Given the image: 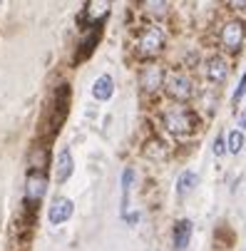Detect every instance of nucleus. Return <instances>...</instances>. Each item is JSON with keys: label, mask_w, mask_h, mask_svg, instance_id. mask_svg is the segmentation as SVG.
Masks as SVG:
<instances>
[{"label": "nucleus", "mask_w": 246, "mask_h": 251, "mask_svg": "<svg viewBox=\"0 0 246 251\" xmlns=\"http://www.w3.org/2000/svg\"><path fill=\"white\" fill-rule=\"evenodd\" d=\"M169 43V32L164 27V23L157 20H145L132 35V52L137 60L149 62V60H159L162 52L167 50Z\"/></svg>", "instance_id": "f257e3e1"}, {"label": "nucleus", "mask_w": 246, "mask_h": 251, "mask_svg": "<svg viewBox=\"0 0 246 251\" xmlns=\"http://www.w3.org/2000/svg\"><path fill=\"white\" fill-rule=\"evenodd\" d=\"M214 40L219 52L239 55L246 45V20L234 13H224L214 27Z\"/></svg>", "instance_id": "f03ea898"}, {"label": "nucleus", "mask_w": 246, "mask_h": 251, "mask_svg": "<svg viewBox=\"0 0 246 251\" xmlns=\"http://www.w3.org/2000/svg\"><path fill=\"white\" fill-rule=\"evenodd\" d=\"M159 122H162V129L177 139H184V137H192L197 129H199V117L192 107L187 104H179V102H172L169 107H164L162 115H159Z\"/></svg>", "instance_id": "7ed1b4c3"}, {"label": "nucleus", "mask_w": 246, "mask_h": 251, "mask_svg": "<svg viewBox=\"0 0 246 251\" xmlns=\"http://www.w3.org/2000/svg\"><path fill=\"white\" fill-rule=\"evenodd\" d=\"M164 95L172 102H179V104H189L197 100L199 95V85L194 80L192 73L182 67H169L167 70V77H164Z\"/></svg>", "instance_id": "20e7f679"}, {"label": "nucleus", "mask_w": 246, "mask_h": 251, "mask_svg": "<svg viewBox=\"0 0 246 251\" xmlns=\"http://www.w3.org/2000/svg\"><path fill=\"white\" fill-rule=\"evenodd\" d=\"M199 67H201L204 80H206L209 85L219 87V85H224V82L229 80V75H231V55H226V52H212L209 57L201 60Z\"/></svg>", "instance_id": "39448f33"}, {"label": "nucleus", "mask_w": 246, "mask_h": 251, "mask_svg": "<svg viewBox=\"0 0 246 251\" xmlns=\"http://www.w3.org/2000/svg\"><path fill=\"white\" fill-rule=\"evenodd\" d=\"M164 77H167V67H162L157 60L142 62V67H139V87L147 95H154L159 90L164 92Z\"/></svg>", "instance_id": "423d86ee"}, {"label": "nucleus", "mask_w": 246, "mask_h": 251, "mask_svg": "<svg viewBox=\"0 0 246 251\" xmlns=\"http://www.w3.org/2000/svg\"><path fill=\"white\" fill-rule=\"evenodd\" d=\"M137 8L147 20L162 23L172 10V0H137Z\"/></svg>", "instance_id": "0eeeda50"}, {"label": "nucleus", "mask_w": 246, "mask_h": 251, "mask_svg": "<svg viewBox=\"0 0 246 251\" xmlns=\"http://www.w3.org/2000/svg\"><path fill=\"white\" fill-rule=\"evenodd\" d=\"M73 211H75L73 199H67V197H57V199L50 204V209H48V222H50L52 226L65 224L70 217H73Z\"/></svg>", "instance_id": "6e6552de"}, {"label": "nucleus", "mask_w": 246, "mask_h": 251, "mask_svg": "<svg viewBox=\"0 0 246 251\" xmlns=\"http://www.w3.org/2000/svg\"><path fill=\"white\" fill-rule=\"evenodd\" d=\"M48 192V176L43 172H30L27 182H25V197L27 201H40Z\"/></svg>", "instance_id": "1a4fd4ad"}, {"label": "nucleus", "mask_w": 246, "mask_h": 251, "mask_svg": "<svg viewBox=\"0 0 246 251\" xmlns=\"http://www.w3.org/2000/svg\"><path fill=\"white\" fill-rule=\"evenodd\" d=\"M92 97L97 102H110L115 97V80H112V75H99L92 82Z\"/></svg>", "instance_id": "9d476101"}, {"label": "nucleus", "mask_w": 246, "mask_h": 251, "mask_svg": "<svg viewBox=\"0 0 246 251\" xmlns=\"http://www.w3.org/2000/svg\"><path fill=\"white\" fill-rule=\"evenodd\" d=\"M75 172V162H73V154H70V150H62L57 154V162H55V179L60 184H65L70 176H73Z\"/></svg>", "instance_id": "9b49d317"}, {"label": "nucleus", "mask_w": 246, "mask_h": 251, "mask_svg": "<svg viewBox=\"0 0 246 251\" xmlns=\"http://www.w3.org/2000/svg\"><path fill=\"white\" fill-rule=\"evenodd\" d=\"M110 5H112V0H87V20L99 25L110 15Z\"/></svg>", "instance_id": "f8f14e48"}, {"label": "nucleus", "mask_w": 246, "mask_h": 251, "mask_svg": "<svg viewBox=\"0 0 246 251\" xmlns=\"http://www.w3.org/2000/svg\"><path fill=\"white\" fill-rule=\"evenodd\" d=\"M172 241H174V249H187L189 246V241H192V222L189 219H182V222L174 224Z\"/></svg>", "instance_id": "ddd939ff"}, {"label": "nucleus", "mask_w": 246, "mask_h": 251, "mask_svg": "<svg viewBox=\"0 0 246 251\" xmlns=\"http://www.w3.org/2000/svg\"><path fill=\"white\" fill-rule=\"evenodd\" d=\"M197 184H199V176H197V172L184 169V172L177 176V194H179V197H184V194L194 192V187H197Z\"/></svg>", "instance_id": "4468645a"}, {"label": "nucleus", "mask_w": 246, "mask_h": 251, "mask_svg": "<svg viewBox=\"0 0 246 251\" xmlns=\"http://www.w3.org/2000/svg\"><path fill=\"white\" fill-rule=\"evenodd\" d=\"M244 147H246V132L244 129H231L226 134V150H229V154H241Z\"/></svg>", "instance_id": "2eb2a0df"}, {"label": "nucleus", "mask_w": 246, "mask_h": 251, "mask_svg": "<svg viewBox=\"0 0 246 251\" xmlns=\"http://www.w3.org/2000/svg\"><path fill=\"white\" fill-rule=\"evenodd\" d=\"M132 182H134V169L127 167L122 172V214L127 217V204H129V189H132Z\"/></svg>", "instance_id": "dca6fc26"}, {"label": "nucleus", "mask_w": 246, "mask_h": 251, "mask_svg": "<svg viewBox=\"0 0 246 251\" xmlns=\"http://www.w3.org/2000/svg\"><path fill=\"white\" fill-rule=\"evenodd\" d=\"M221 5H224L226 13H234V15L246 13V0H221Z\"/></svg>", "instance_id": "f3484780"}, {"label": "nucleus", "mask_w": 246, "mask_h": 251, "mask_svg": "<svg viewBox=\"0 0 246 251\" xmlns=\"http://www.w3.org/2000/svg\"><path fill=\"white\" fill-rule=\"evenodd\" d=\"M244 95H246V73L241 75V80H239V85H236V92H234V97H231V104L236 107V104L241 102Z\"/></svg>", "instance_id": "a211bd4d"}, {"label": "nucleus", "mask_w": 246, "mask_h": 251, "mask_svg": "<svg viewBox=\"0 0 246 251\" xmlns=\"http://www.w3.org/2000/svg\"><path fill=\"white\" fill-rule=\"evenodd\" d=\"M224 139H226L224 134H219V137L214 139V154H217V157H221V154L226 152V147H224Z\"/></svg>", "instance_id": "6ab92c4d"}, {"label": "nucleus", "mask_w": 246, "mask_h": 251, "mask_svg": "<svg viewBox=\"0 0 246 251\" xmlns=\"http://www.w3.org/2000/svg\"><path fill=\"white\" fill-rule=\"evenodd\" d=\"M239 129H244V132H246V112H241V115H239Z\"/></svg>", "instance_id": "aec40b11"}]
</instances>
